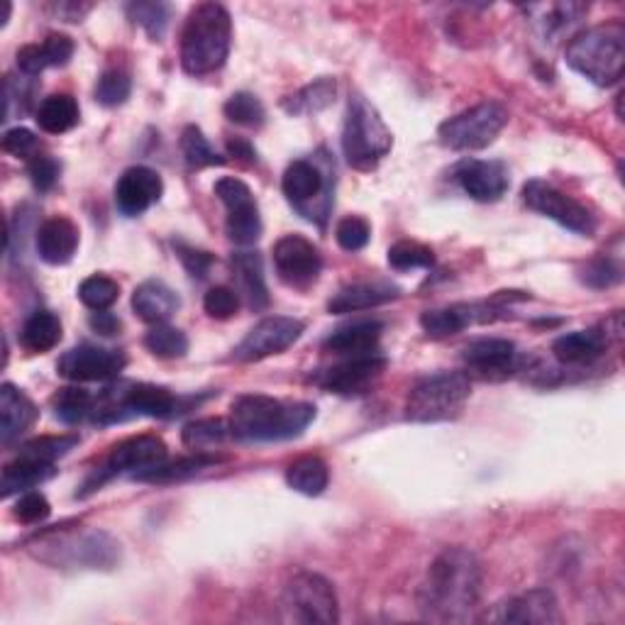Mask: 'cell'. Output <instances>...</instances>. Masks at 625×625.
I'll use <instances>...</instances> for the list:
<instances>
[{"label":"cell","mask_w":625,"mask_h":625,"mask_svg":"<svg viewBox=\"0 0 625 625\" xmlns=\"http://www.w3.org/2000/svg\"><path fill=\"white\" fill-rule=\"evenodd\" d=\"M232 44V18L220 3H200L186 18L182 32V69L208 76L222 69Z\"/></svg>","instance_id":"3957f363"},{"label":"cell","mask_w":625,"mask_h":625,"mask_svg":"<svg viewBox=\"0 0 625 625\" xmlns=\"http://www.w3.org/2000/svg\"><path fill=\"white\" fill-rule=\"evenodd\" d=\"M462 360L469 370L484 379H504L518 366L516 344L504 338H482L469 342Z\"/></svg>","instance_id":"ffe728a7"},{"label":"cell","mask_w":625,"mask_h":625,"mask_svg":"<svg viewBox=\"0 0 625 625\" xmlns=\"http://www.w3.org/2000/svg\"><path fill=\"white\" fill-rule=\"evenodd\" d=\"M182 154H184V160L186 164L191 166V169H206V166H220V164H226V160L210 147V142L206 140L204 132H200V128L196 125H188L184 132H182Z\"/></svg>","instance_id":"ab89813d"},{"label":"cell","mask_w":625,"mask_h":625,"mask_svg":"<svg viewBox=\"0 0 625 625\" xmlns=\"http://www.w3.org/2000/svg\"><path fill=\"white\" fill-rule=\"evenodd\" d=\"M335 94H338V84H335V78L322 76L318 78V81L300 88L298 94L288 96L282 106L286 113H292V116H316L332 103Z\"/></svg>","instance_id":"836d02e7"},{"label":"cell","mask_w":625,"mask_h":625,"mask_svg":"<svg viewBox=\"0 0 625 625\" xmlns=\"http://www.w3.org/2000/svg\"><path fill=\"white\" fill-rule=\"evenodd\" d=\"M91 328L100 335H116L120 330V320L106 310H96L91 316Z\"/></svg>","instance_id":"680465c9"},{"label":"cell","mask_w":625,"mask_h":625,"mask_svg":"<svg viewBox=\"0 0 625 625\" xmlns=\"http://www.w3.org/2000/svg\"><path fill=\"white\" fill-rule=\"evenodd\" d=\"M582 282L591 288H608L621 282V266L608 260V256H599V260L589 262L582 272Z\"/></svg>","instance_id":"f907efd6"},{"label":"cell","mask_w":625,"mask_h":625,"mask_svg":"<svg viewBox=\"0 0 625 625\" xmlns=\"http://www.w3.org/2000/svg\"><path fill=\"white\" fill-rule=\"evenodd\" d=\"M286 482L294 491H298V494L320 496L330 484V469L320 457H298V460L286 469Z\"/></svg>","instance_id":"1f68e13d"},{"label":"cell","mask_w":625,"mask_h":625,"mask_svg":"<svg viewBox=\"0 0 625 625\" xmlns=\"http://www.w3.org/2000/svg\"><path fill=\"white\" fill-rule=\"evenodd\" d=\"M37 254L52 266L69 264L78 250V228L69 218H50L37 230Z\"/></svg>","instance_id":"44dd1931"},{"label":"cell","mask_w":625,"mask_h":625,"mask_svg":"<svg viewBox=\"0 0 625 625\" xmlns=\"http://www.w3.org/2000/svg\"><path fill=\"white\" fill-rule=\"evenodd\" d=\"M274 264L288 286L306 288L320 276L322 256L304 234H286L274 244Z\"/></svg>","instance_id":"9a60e30c"},{"label":"cell","mask_w":625,"mask_h":625,"mask_svg":"<svg viewBox=\"0 0 625 625\" xmlns=\"http://www.w3.org/2000/svg\"><path fill=\"white\" fill-rule=\"evenodd\" d=\"M164 194V182L150 166H130L116 184V204L122 216L135 218L150 210Z\"/></svg>","instance_id":"e0dca14e"},{"label":"cell","mask_w":625,"mask_h":625,"mask_svg":"<svg viewBox=\"0 0 625 625\" xmlns=\"http://www.w3.org/2000/svg\"><path fill=\"white\" fill-rule=\"evenodd\" d=\"M454 178L462 186V191L479 204H496L506 196L511 186L508 169L501 162L467 160L457 166Z\"/></svg>","instance_id":"ac0fdd59"},{"label":"cell","mask_w":625,"mask_h":625,"mask_svg":"<svg viewBox=\"0 0 625 625\" xmlns=\"http://www.w3.org/2000/svg\"><path fill=\"white\" fill-rule=\"evenodd\" d=\"M482 591V567L464 547H448L435 557L426 582L420 584L418 604L432 621H469Z\"/></svg>","instance_id":"6da1fadb"},{"label":"cell","mask_w":625,"mask_h":625,"mask_svg":"<svg viewBox=\"0 0 625 625\" xmlns=\"http://www.w3.org/2000/svg\"><path fill=\"white\" fill-rule=\"evenodd\" d=\"M489 318L491 316L482 306H448L423 312L420 328L426 330L428 338L442 340L450 338V335L462 332L467 326H472L476 320H489Z\"/></svg>","instance_id":"484cf974"},{"label":"cell","mask_w":625,"mask_h":625,"mask_svg":"<svg viewBox=\"0 0 625 625\" xmlns=\"http://www.w3.org/2000/svg\"><path fill=\"white\" fill-rule=\"evenodd\" d=\"M220 462V457L206 454V452H196L194 457H184V460H176L172 464H162L152 469L144 476H140L138 482H150V484H172V482H182V479L196 476L198 472H204L208 467H216Z\"/></svg>","instance_id":"8d00e7d4"},{"label":"cell","mask_w":625,"mask_h":625,"mask_svg":"<svg viewBox=\"0 0 625 625\" xmlns=\"http://www.w3.org/2000/svg\"><path fill=\"white\" fill-rule=\"evenodd\" d=\"M94 408H96V398L88 394L86 388L66 386L52 396L54 416H57V420L66 423V426H76V423L91 418Z\"/></svg>","instance_id":"d590c367"},{"label":"cell","mask_w":625,"mask_h":625,"mask_svg":"<svg viewBox=\"0 0 625 625\" xmlns=\"http://www.w3.org/2000/svg\"><path fill=\"white\" fill-rule=\"evenodd\" d=\"M47 57H44L42 44H28L18 52V69L25 76H40L47 69Z\"/></svg>","instance_id":"9f6ffc18"},{"label":"cell","mask_w":625,"mask_h":625,"mask_svg":"<svg viewBox=\"0 0 625 625\" xmlns=\"http://www.w3.org/2000/svg\"><path fill=\"white\" fill-rule=\"evenodd\" d=\"M613 338V332L604 330H577V332H569L562 335V338H557L552 344V352L557 357V362L562 364H591L594 360H599L601 354L606 352L608 348V340Z\"/></svg>","instance_id":"cb8c5ba5"},{"label":"cell","mask_w":625,"mask_h":625,"mask_svg":"<svg viewBox=\"0 0 625 625\" xmlns=\"http://www.w3.org/2000/svg\"><path fill=\"white\" fill-rule=\"evenodd\" d=\"M37 147H40V142L35 138V132H30L25 128H13L3 135V150L8 154L18 156V160H20V156H22V160H28V156L37 152Z\"/></svg>","instance_id":"f5cc1de1"},{"label":"cell","mask_w":625,"mask_h":625,"mask_svg":"<svg viewBox=\"0 0 625 625\" xmlns=\"http://www.w3.org/2000/svg\"><path fill=\"white\" fill-rule=\"evenodd\" d=\"M166 462V445L162 438L156 435H138V438H130L125 442H120L110 452V457L106 460L103 467H98V472L88 479L84 491L78 496H88L94 494L96 489L103 486L108 479L120 476V474H130V476H144L152 469L162 467Z\"/></svg>","instance_id":"9c48e42d"},{"label":"cell","mask_w":625,"mask_h":625,"mask_svg":"<svg viewBox=\"0 0 625 625\" xmlns=\"http://www.w3.org/2000/svg\"><path fill=\"white\" fill-rule=\"evenodd\" d=\"M216 196L228 208L226 230L234 244H254L262 238V216L252 188L234 176H222L216 184Z\"/></svg>","instance_id":"7c38bea8"},{"label":"cell","mask_w":625,"mask_h":625,"mask_svg":"<svg viewBox=\"0 0 625 625\" xmlns=\"http://www.w3.org/2000/svg\"><path fill=\"white\" fill-rule=\"evenodd\" d=\"M526 13L535 22V28L542 32V37L555 40L560 37L572 25H577L589 13L584 3H547V6H528Z\"/></svg>","instance_id":"f546056e"},{"label":"cell","mask_w":625,"mask_h":625,"mask_svg":"<svg viewBox=\"0 0 625 625\" xmlns=\"http://www.w3.org/2000/svg\"><path fill=\"white\" fill-rule=\"evenodd\" d=\"M228 152H230L232 156H238V160L248 162V164H254V162H256V152H254V147H252V144H250L248 140H230V142H228Z\"/></svg>","instance_id":"91938a15"},{"label":"cell","mask_w":625,"mask_h":625,"mask_svg":"<svg viewBox=\"0 0 625 625\" xmlns=\"http://www.w3.org/2000/svg\"><path fill=\"white\" fill-rule=\"evenodd\" d=\"M386 370V360L379 354H362V357H344V362L322 370L312 376V382L332 394H362L374 379L382 376Z\"/></svg>","instance_id":"2e32d148"},{"label":"cell","mask_w":625,"mask_h":625,"mask_svg":"<svg viewBox=\"0 0 625 625\" xmlns=\"http://www.w3.org/2000/svg\"><path fill=\"white\" fill-rule=\"evenodd\" d=\"M222 110H226V118L230 122H234V125H242V128H262L264 118H266L262 100L244 91L230 96Z\"/></svg>","instance_id":"7bdbcfd3"},{"label":"cell","mask_w":625,"mask_h":625,"mask_svg":"<svg viewBox=\"0 0 625 625\" xmlns=\"http://www.w3.org/2000/svg\"><path fill=\"white\" fill-rule=\"evenodd\" d=\"M128 15L132 22H135V25H140L156 42V40H162L166 25H169L172 8L166 3H130Z\"/></svg>","instance_id":"b9f144b4"},{"label":"cell","mask_w":625,"mask_h":625,"mask_svg":"<svg viewBox=\"0 0 625 625\" xmlns=\"http://www.w3.org/2000/svg\"><path fill=\"white\" fill-rule=\"evenodd\" d=\"M284 196L292 200L294 206L304 208L310 204L312 198H318L322 191V174L316 164H310L306 160H298L294 164H288V169L284 172Z\"/></svg>","instance_id":"4dcf8cb0"},{"label":"cell","mask_w":625,"mask_h":625,"mask_svg":"<svg viewBox=\"0 0 625 625\" xmlns=\"http://www.w3.org/2000/svg\"><path fill=\"white\" fill-rule=\"evenodd\" d=\"M306 326L296 318L272 316L256 322V326L244 335V340L234 348V360L238 362H260L272 354H282L300 340Z\"/></svg>","instance_id":"4fadbf2b"},{"label":"cell","mask_w":625,"mask_h":625,"mask_svg":"<svg viewBox=\"0 0 625 625\" xmlns=\"http://www.w3.org/2000/svg\"><path fill=\"white\" fill-rule=\"evenodd\" d=\"M232 272L238 278L240 296L248 298V304L254 310H262L270 306V288H266L264 278V264L262 256L256 252H238L232 256Z\"/></svg>","instance_id":"f1b7e54d"},{"label":"cell","mask_w":625,"mask_h":625,"mask_svg":"<svg viewBox=\"0 0 625 625\" xmlns=\"http://www.w3.org/2000/svg\"><path fill=\"white\" fill-rule=\"evenodd\" d=\"M230 423L220 420V418H204V420H194L188 423L182 432V440L186 448L204 452L208 448H216V445H222L230 438Z\"/></svg>","instance_id":"74e56055"},{"label":"cell","mask_w":625,"mask_h":625,"mask_svg":"<svg viewBox=\"0 0 625 625\" xmlns=\"http://www.w3.org/2000/svg\"><path fill=\"white\" fill-rule=\"evenodd\" d=\"M204 308L210 318L228 320L240 310V294L230 286H216L210 288L204 298Z\"/></svg>","instance_id":"c3c4849f"},{"label":"cell","mask_w":625,"mask_h":625,"mask_svg":"<svg viewBox=\"0 0 625 625\" xmlns=\"http://www.w3.org/2000/svg\"><path fill=\"white\" fill-rule=\"evenodd\" d=\"M54 474H57L54 462L32 460V457L20 454L15 462L6 464L3 476H0V494H3V498H10L13 494H25V491L50 482Z\"/></svg>","instance_id":"4316f807"},{"label":"cell","mask_w":625,"mask_h":625,"mask_svg":"<svg viewBox=\"0 0 625 625\" xmlns=\"http://www.w3.org/2000/svg\"><path fill=\"white\" fill-rule=\"evenodd\" d=\"M37 547L40 560L57 569H116L120 562V542L103 530L52 535Z\"/></svg>","instance_id":"52a82bcc"},{"label":"cell","mask_w":625,"mask_h":625,"mask_svg":"<svg viewBox=\"0 0 625 625\" xmlns=\"http://www.w3.org/2000/svg\"><path fill=\"white\" fill-rule=\"evenodd\" d=\"M28 174H30V182L35 184L37 191H50L54 188V184L59 182V174H62V164L54 160V156H35L28 164Z\"/></svg>","instance_id":"816d5d0a"},{"label":"cell","mask_w":625,"mask_h":625,"mask_svg":"<svg viewBox=\"0 0 625 625\" xmlns=\"http://www.w3.org/2000/svg\"><path fill=\"white\" fill-rule=\"evenodd\" d=\"M176 254H178V260L184 262L186 272L194 278H204L210 270V264H213V256H210L208 252L186 248V244H176Z\"/></svg>","instance_id":"11a10c76"},{"label":"cell","mask_w":625,"mask_h":625,"mask_svg":"<svg viewBox=\"0 0 625 625\" xmlns=\"http://www.w3.org/2000/svg\"><path fill=\"white\" fill-rule=\"evenodd\" d=\"M144 348L160 360H178L188 352V338L184 330L162 322V326H152V330L144 335Z\"/></svg>","instance_id":"f35d334b"},{"label":"cell","mask_w":625,"mask_h":625,"mask_svg":"<svg viewBox=\"0 0 625 625\" xmlns=\"http://www.w3.org/2000/svg\"><path fill=\"white\" fill-rule=\"evenodd\" d=\"M335 240H338L344 252H360L372 240V226L364 218L350 216L340 220L338 230H335Z\"/></svg>","instance_id":"7dc6e473"},{"label":"cell","mask_w":625,"mask_h":625,"mask_svg":"<svg viewBox=\"0 0 625 625\" xmlns=\"http://www.w3.org/2000/svg\"><path fill=\"white\" fill-rule=\"evenodd\" d=\"M567 64L596 86L621 81L625 66V28L621 22H606L579 35L567 44Z\"/></svg>","instance_id":"277c9868"},{"label":"cell","mask_w":625,"mask_h":625,"mask_svg":"<svg viewBox=\"0 0 625 625\" xmlns=\"http://www.w3.org/2000/svg\"><path fill=\"white\" fill-rule=\"evenodd\" d=\"M50 513H52L50 501L44 498L40 491H25L13 508V516L20 523H25V526H37V523L50 518Z\"/></svg>","instance_id":"681fc988"},{"label":"cell","mask_w":625,"mask_h":625,"mask_svg":"<svg viewBox=\"0 0 625 625\" xmlns=\"http://www.w3.org/2000/svg\"><path fill=\"white\" fill-rule=\"evenodd\" d=\"M128 357L120 350L98 348V344H78L62 354L57 364L59 376L69 382H108L125 370Z\"/></svg>","instance_id":"5bb4252c"},{"label":"cell","mask_w":625,"mask_h":625,"mask_svg":"<svg viewBox=\"0 0 625 625\" xmlns=\"http://www.w3.org/2000/svg\"><path fill=\"white\" fill-rule=\"evenodd\" d=\"M78 298H81V304L86 308H91L94 312L108 310L120 298V286L110 276L94 274L84 278L81 286H78Z\"/></svg>","instance_id":"60d3db41"},{"label":"cell","mask_w":625,"mask_h":625,"mask_svg":"<svg viewBox=\"0 0 625 625\" xmlns=\"http://www.w3.org/2000/svg\"><path fill=\"white\" fill-rule=\"evenodd\" d=\"M388 264L394 266L396 272H410V270H430L435 264V254L426 244L418 242H396L394 248L388 250Z\"/></svg>","instance_id":"ee69618b"},{"label":"cell","mask_w":625,"mask_h":625,"mask_svg":"<svg viewBox=\"0 0 625 625\" xmlns=\"http://www.w3.org/2000/svg\"><path fill=\"white\" fill-rule=\"evenodd\" d=\"M37 420V406L13 384L0 386V440L10 445Z\"/></svg>","instance_id":"603a6c76"},{"label":"cell","mask_w":625,"mask_h":625,"mask_svg":"<svg viewBox=\"0 0 625 625\" xmlns=\"http://www.w3.org/2000/svg\"><path fill=\"white\" fill-rule=\"evenodd\" d=\"M76 445H78V435H50V438H37L22 445L20 454L42 462H57L59 457L69 454Z\"/></svg>","instance_id":"f6af8a7d"},{"label":"cell","mask_w":625,"mask_h":625,"mask_svg":"<svg viewBox=\"0 0 625 625\" xmlns=\"http://www.w3.org/2000/svg\"><path fill=\"white\" fill-rule=\"evenodd\" d=\"M506 122L508 110L496 100H486V103H479L460 116L445 120L438 128V138L445 147L454 152L484 150L501 135Z\"/></svg>","instance_id":"ba28073f"},{"label":"cell","mask_w":625,"mask_h":625,"mask_svg":"<svg viewBox=\"0 0 625 625\" xmlns=\"http://www.w3.org/2000/svg\"><path fill=\"white\" fill-rule=\"evenodd\" d=\"M472 396V382L462 372H438L410 388L406 418L410 423H440L457 418Z\"/></svg>","instance_id":"8992f818"},{"label":"cell","mask_w":625,"mask_h":625,"mask_svg":"<svg viewBox=\"0 0 625 625\" xmlns=\"http://www.w3.org/2000/svg\"><path fill=\"white\" fill-rule=\"evenodd\" d=\"M489 621L494 623H533V625H552L562 623L560 606L552 591L530 589L526 594H518L504 604H498Z\"/></svg>","instance_id":"d6986e66"},{"label":"cell","mask_w":625,"mask_h":625,"mask_svg":"<svg viewBox=\"0 0 625 625\" xmlns=\"http://www.w3.org/2000/svg\"><path fill=\"white\" fill-rule=\"evenodd\" d=\"M523 200H526V206L535 210V213L555 220L557 226H562L564 230L584 234V238H591L596 230L594 216H591L579 200L562 194L560 188H555L552 184L540 182V178H533V182L523 186Z\"/></svg>","instance_id":"8fae6325"},{"label":"cell","mask_w":625,"mask_h":625,"mask_svg":"<svg viewBox=\"0 0 625 625\" xmlns=\"http://www.w3.org/2000/svg\"><path fill=\"white\" fill-rule=\"evenodd\" d=\"M398 296L396 286L388 284H352L340 288L328 300V310L335 316H344V312H357V310H370L376 306H384L388 300H394Z\"/></svg>","instance_id":"83f0119b"},{"label":"cell","mask_w":625,"mask_h":625,"mask_svg":"<svg viewBox=\"0 0 625 625\" xmlns=\"http://www.w3.org/2000/svg\"><path fill=\"white\" fill-rule=\"evenodd\" d=\"M42 50H44V57H47L50 66H64V64H69V59L74 57V40L59 35V32H54V35H50L42 42Z\"/></svg>","instance_id":"db71d44e"},{"label":"cell","mask_w":625,"mask_h":625,"mask_svg":"<svg viewBox=\"0 0 625 625\" xmlns=\"http://www.w3.org/2000/svg\"><path fill=\"white\" fill-rule=\"evenodd\" d=\"M394 147V135L384 118L364 96L354 94L348 103V118L342 128L344 160L357 172H372Z\"/></svg>","instance_id":"5b68a950"},{"label":"cell","mask_w":625,"mask_h":625,"mask_svg":"<svg viewBox=\"0 0 625 625\" xmlns=\"http://www.w3.org/2000/svg\"><path fill=\"white\" fill-rule=\"evenodd\" d=\"M22 348L30 352H50L62 340V320L52 310H37L25 320L20 332Z\"/></svg>","instance_id":"d6a6232c"},{"label":"cell","mask_w":625,"mask_h":625,"mask_svg":"<svg viewBox=\"0 0 625 625\" xmlns=\"http://www.w3.org/2000/svg\"><path fill=\"white\" fill-rule=\"evenodd\" d=\"M130 91H132L130 76L120 69H108L103 76L98 78L96 100L106 108H116V106L125 103V100L130 98Z\"/></svg>","instance_id":"bcb514c9"},{"label":"cell","mask_w":625,"mask_h":625,"mask_svg":"<svg viewBox=\"0 0 625 625\" xmlns=\"http://www.w3.org/2000/svg\"><path fill=\"white\" fill-rule=\"evenodd\" d=\"M384 326L379 320H362L352 322V326L338 328L330 332L322 350L340 357H362V354H376L379 340H382Z\"/></svg>","instance_id":"7402d4cb"},{"label":"cell","mask_w":625,"mask_h":625,"mask_svg":"<svg viewBox=\"0 0 625 625\" xmlns=\"http://www.w3.org/2000/svg\"><path fill=\"white\" fill-rule=\"evenodd\" d=\"M94 6H84V3H52L50 10L54 15L64 22H81L86 13H91Z\"/></svg>","instance_id":"6f0895ef"},{"label":"cell","mask_w":625,"mask_h":625,"mask_svg":"<svg viewBox=\"0 0 625 625\" xmlns=\"http://www.w3.org/2000/svg\"><path fill=\"white\" fill-rule=\"evenodd\" d=\"M316 420V406L296 401V404H284V401L248 394L240 396L230 410V432L232 438L244 442H278L298 438L310 423Z\"/></svg>","instance_id":"7a4b0ae2"},{"label":"cell","mask_w":625,"mask_h":625,"mask_svg":"<svg viewBox=\"0 0 625 625\" xmlns=\"http://www.w3.org/2000/svg\"><path fill=\"white\" fill-rule=\"evenodd\" d=\"M284 606L298 623L332 625L340 621V606L335 589L326 577L298 572L284 589Z\"/></svg>","instance_id":"30bf717a"},{"label":"cell","mask_w":625,"mask_h":625,"mask_svg":"<svg viewBox=\"0 0 625 625\" xmlns=\"http://www.w3.org/2000/svg\"><path fill=\"white\" fill-rule=\"evenodd\" d=\"M178 306H182V300L174 294V288L164 282H154V278L140 284L132 294V310L150 326H162L174 316Z\"/></svg>","instance_id":"d4e9b609"},{"label":"cell","mask_w":625,"mask_h":625,"mask_svg":"<svg viewBox=\"0 0 625 625\" xmlns=\"http://www.w3.org/2000/svg\"><path fill=\"white\" fill-rule=\"evenodd\" d=\"M37 125L50 135H64L78 122V103L66 94H57L42 100L37 108Z\"/></svg>","instance_id":"e575fe53"}]
</instances>
